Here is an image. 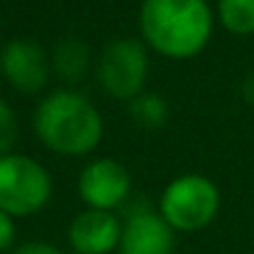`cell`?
<instances>
[{"label": "cell", "instance_id": "6da1fadb", "mask_svg": "<svg viewBox=\"0 0 254 254\" xmlns=\"http://www.w3.org/2000/svg\"><path fill=\"white\" fill-rule=\"evenodd\" d=\"M141 30L151 47L166 57L197 55L212 32V12L205 0H146Z\"/></svg>", "mask_w": 254, "mask_h": 254}, {"label": "cell", "instance_id": "7a4b0ae2", "mask_svg": "<svg viewBox=\"0 0 254 254\" xmlns=\"http://www.w3.org/2000/svg\"><path fill=\"white\" fill-rule=\"evenodd\" d=\"M35 128L47 148L64 156L94 151L104 131L99 111L77 91L50 94L35 114Z\"/></svg>", "mask_w": 254, "mask_h": 254}, {"label": "cell", "instance_id": "3957f363", "mask_svg": "<svg viewBox=\"0 0 254 254\" xmlns=\"http://www.w3.org/2000/svg\"><path fill=\"white\" fill-rule=\"evenodd\" d=\"M220 210V190L205 175L175 178L161 197V217L173 230L195 232L207 227Z\"/></svg>", "mask_w": 254, "mask_h": 254}, {"label": "cell", "instance_id": "277c9868", "mask_svg": "<svg viewBox=\"0 0 254 254\" xmlns=\"http://www.w3.org/2000/svg\"><path fill=\"white\" fill-rule=\"evenodd\" d=\"M52 180L47 170L30 156L0 158V210L12 215H32L47 205Z\"/></svg>", "mask_w": 254, "mask_h": 254}, {"label": "cell", "instance_id": "5b68a950", "mask_svg": "<svg viewBox=\"0 0 254 254\" xmlns=\"http://www.w3.org/2000/svg\"><path fill=\"white\" fill-rule=\"evenodd\" d=\"M148 57L136 40H114L101 52L99 79L101 86L116 99H136L146 82Z\"/></svg>", "mask_w": 254, "mask_h": 254}, {"label": "cell", "instance_id": "8992f818", "mask_svg": "<svg viewBox=\"0 0 254 254\" xmlns=\"http://www.w3.org/2000/svg\"><path fill=\"white\" fill-rule=\"evenodd\" d=\"M131 190V178L126 168L111 158L89 163L79 175V195L91 210H114L119 207Z\"/></svg>", "mask_w": 254, "mask_h": 254}, {"label": "cell", "instance_id": "52a82bcc", "mask_svg": "<svg viewBox=\"0 0 254 254\" xmlns=\"http://www.w3.org/2000/svg\"><path fill=\"white\" fill-rule=\"evenodd\" d=\"M0 69L20 91H40L47 84V57L32 40H12L0 55Z\"/></svg>", "mask_w": 254, "mask_h": 254}, {"label": "cell", "instance_id": "ba28073f", "mask_svg": "<svg viewBox=\"0 0 254 254\" xmlns=\"http://www.w3.org/2000/svg\"><path fill=\"white\" fill-rule=\"evenodd\" d=\"M121 254H170L173 252V227L153 212V210H136L128 215L121 230Z\"/></svg>", "mask_w": 254, "mask_h": 254}, {"label": "cell", "instance_id": "9c48e42d", "mask_svg": "<svg viewBox=\"0 0 254 254\" xmlns=\"http://www.w3.org/2000/svg\"><path fill=\"white\" fill-rule=\"evenodd\" d=\"M121 222L104 210H86L69 227V242L77 254H109L121 242Z\"/></svg>", "mask_w": 254, "mask_h": 254}, {"label": "cell", "instance_id": "30bf717a", "mask_svg": "<svg viewBox=\"0 0 254 254\" xmlns=\"http://www.w3.org/2000/svg\"><path fill=\"white\" fill-rule=\"evenodd\" d=\"M86 64H89V50L84 42H79V40L60 42V47L55 52V69L64 82H69V84L79 82L84 77Z\"/></svg>", "mask_w": 254, "mask_h": 254}, {"label": "cell", "instance_id": "8fae6325", "mask_svg": "<svg viewBox=\"0 0 254 254\" xmlns=\"http://www.w3.org/2000/svg\"><path fill=\"white\" fill-rule=\"evenodd\" d=\"M220 20L235 35H252L254 0H220Z\"/></svg>", "mask_w": 254, "mask_h": 254}, {"label": "cell", "instance_id": "7c38bea8", "mask_svg": "<svg viewBox=\"0 0 254 254\" xmlns=\"http://www.w3.org/2000/svg\"><path fill=\"white\" fill-rule=\"evenodd\" d=\"M131 114L133 119L146 126V128H156V126H163L166 119H168V106L161 96H153V94H143V96H136L133 104H131Z\"/></svg>", "mask_w": 254, "mask_h": 254}, {"label": "cell", "instance_id": "4fadbf2b", "mask_svg": "<svg viewBox=\"0 0 254 254\" xmlns=\"http://www.w3.org/2000/svg\"><path fill=\"white\" fill-rule=\"evenodd\" d=\"M15 138H17L15 114H12V109L0 99V158H2V156H10V148L15 146Z\"/></svg>", "mask_w": 254, "mask_h": 254}, {"label": "cell", "instance_id": "5bb4252c", "mask_svg": "<svg viewBox=\"0 0 254 254\" xmlns=\"http://www.w3.org/2000/svg\"><path fill=\"white\" fill-rule=\"evenodd\" d=\"M12 242H15V225H12V217H10L7 212L0 210V252L7 250Z\"/></svg>", "mask_w": 254, "mask_h": 254}, {"label": "cell", "instance_id": "9a60e30c", "mask_svg": "<svg viewBox=\"0 0 254 254\" xmlns=\"http://www.w3.org/2000/svg\"><path fill=\"white\" fill-rule=\"evenodd\" d=\"M15 254H62L57 247L47 245V242H27L20 250H15Z\"/></svg>", "mask_w": 254, "mask_h": 254}]
</instances>
